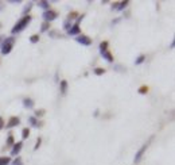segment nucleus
Instances as JSON below:
<instances>
[{"instance_id": "12", "label": "nucleus", "mask_w": 175, "mask_h": 165, "mask_svg": "<svg viewBox=\"0 0 175 165\" xmlns=\"http://www.w3.org/2000/svg\"><path fill=\"white\" fill-rule=\"evenodd\" d=\"M29 123L31 124V126H34V127H40V126H42V123L38 122V119H36L35 117H30L29 118Z\"/></svg>"}, {"instance_id": "39", "label": "nucleus", "mask_w": 175, "mask_h": 165, "mask_svg": "<svg viewBox=\"0 0 175 165\" xmlns=\"http://www.w3.org/2000/svg\"><path fill=\"white\" fill-rule=\"evenodd\" d=\"M0 27H2V22H0Z\"/></svg>"}, {"instance_id": "4", "label": "nucleus", "mask_w": 175, "mask_h": 165, "mask_svg": "<svg viewBox=\"0 0 175 165\" xmlns=\"http://www.w3.org/2000/svg\"><path fill=\"white\" fill-rule=\"evenodd\" d=\"M152 141V137H151V138H149V141L148 142H147V144H144V145H143L142 146V148H140L139 149V150H137L136 152V154H135V158H133V161H135V163L137 164V163H139V161L140 160H142V157H143V156H144V153H146V150H147V148H148V145H149V142H151Z\"/></svg>"}, {"instance_id": "24", "label": "nucleus", "mask_w": 175, "mask_h": 165, "mask_svg": "<svg viewBox=\"0 0 175 165\" xmlns=\"http://www.w3.org/2000/svg\"><path fill=\"white\" fill-rule=\"evenodd\" d=\"M76 16H78V12H76V11H71L70 14L67 15V20H73V19H76Z\"/></svg>"}, {"instance_id": "17", "label": "nucleus", "mask_w": 175, "mask_h": 165, "mask_svg": "<svg viewBox=\"0 0 175 165\" xmlns=\"http://www.w3.org/2000/svg\"><path fill=\"white\" fill-rule=\"evenodd\" d=\"M49 30H50V23H47V22H43L42 26H40V31H42V33H47Z\"/></svg>"}, {"instance_id": "14", "label": "nucleus", "mask_w": 175, "mask_h": 165, "mask_svg": "<svg viewBox=\"0 0 175 165\" xmlns=\"http://www.w3.org/2000/svg\"><path fill=\"white\" fill-rule=\"evenodd\" d=\"M38 5L40 8H43V10H50V3L46 2V0H40V2H38Z\"/></svg>"}, {"instance_id": "28", "label": "nucleus", "mask_w": 175, "mask_h": 165, "mask_svg": "<svg viewBox=\"0 0 175 165\" xmlns=\"http://www.w3.org/2000/svg\"><path fill=\"white\" fill-rule=\"evenodd\" d=\"M11 165H23V160H22L19 156H18V158H15V160L12 161Z\"/></svg>"}, {"instance_id": "26", "label": "nucleus", "mask_w": 175, "mask_h": 165, "mask_svg": "<svg viewBox=\"0 0 175 165\" xmlns=\"http://www.w3.org/2000/svg\"><path fill=\"white\" fill-rule=\"evenodd\" d=\"M45 114H46V111L43 110V108H40V110H36V111H35V118H40V117H43Z\"/></svg>"}, {"instance_id": "6", "label": "nucleus", "mask_w": 175, "mask_h": 165, "mask_svg": "<svg viewBox=\"0 0 175 165\" xmlns=\"http://www.w3.org/2000/svg\"><path fill=\"white\" fill-rule=\"evenodd\" d=\"M80 33H81V29L78 23L71 24V27L67 30V35H80Z\"/></svg>"}, {"instance_id": "9", "label": "nucleus", "mask_w": 175, "mask_h": 165, "mask_svg": "<svg viewBox=\"0 0 175 165\" xmlns=\"http://www.w3.org/2000/svg\"><path fill=\"white\" fill-rule=\"evenodd\" d=\"M22 148H23V142H18V144H14L12 145V150H11V156H18L20 153Z\"/></svg>"}, {"instance_id": "35", "label": "nucleus", "mask_w": 175, "mask_h": 165, "mask_svg": "<svg viewBox=\"0 0 175 165\" xmlns=\"http://www.w3.org/2000/svg\"><path fill=\"white\" fill-rule=\"evenodd\" d=\"M118 22H120V19H115V20H112V24H116Z\"/></svg>"}, {"instance_id": "29", "label": "nucleus", "mask_w": 175, "mask_h": 165, "mask_svg": "<svg viewBox=\"0 0 175 165\" xmlns=\"http://www.w3.org/2000/svg\"><path fill=\"white\" fill-rule=\"evenodd\" d=\"M40 145H42V138H39L36 139V142H35V146H34V150H38V149L40 148Z\"/></svg>"}, {"instance_id": "19", "label": "nucleus", "mask_w": 175, "mask_h": 165, "mask_svg": "<svg viewBox=\"0 0 175 165\" xmlns=\"http://www.w3.org/2000/svg\"><path fill=\"white\" fill-rule=\"evenodd\" d=\"M107 70L104 69V68H94V70H93V73L97 74V76H101V74H104Z\"/></svg>"}, {"instance_id": "25", "label": "nucleus", "mask_w": 175, "mask_h": 165, "mask_svg": "<svg viewBox=\"0 0 175 165\" xmlns=\"http://www.w3.org/2000/svg\"><path fill=\"white\" fill-rule=\"evenodd\" d=\"M108 46H109V42H108V41L101 42V43H100V50H107Z\"/></svg>"}, {"instance_id": "3", "label": "nucleus", "mask_w": 175, "mask_h": 165, "mask_svg": "<svg viewBox=\"0 0 175 165\" xmlns=\"http://www.w3.org/2000/svg\"><path fill=\"white\" fill-rule=\"evenodd\" d=\"M42 18L45 19V22L50 23V22L55 20V19L58 18V12L54 11V10H47V11H45V12L42 14Z\"/></svg>"}, {"instance_id": "32", "label": "nucleus", "mask_w": 175, "mask_h": 165, "mask_svg": "<svg viewBox=\"0 0 175 165\" xmlns=\"http://www.w3.org/2000/svg\"><path fill=\"white\" fill-rule=\"evenodd\" d=\"M3 127H4V120H3V118L0 117V130H2Z\"/></svg>"}, {"instance_id": "23", "label": "nucleus", "mask_w": 175, "mask_h": 165, "mask_svg": "<svg viewBox=\"0 0 175 165\" xmlns=\"http://www.w3.org/2000/svg\"><path fill=\"white\" fill-rule=\"evenodd\" d=\"M144 60H146V56H144V54H140L139 57L136 58L135 64H136V65H140V64H143V62H144Z\"/></svg>"}, {"instance_id": "15", "label": "nucleus", "mask_w": 175, "mask_h": 165, "mask_svg": "<svg viewBox=\"0 0 175 165\" xmlns=\"http://www.w3.org/2000/svg\"><path fill=\"white\" fill-rule=\"evenodd\" d=\"M33 5H34V3H33V2H29V4H27L26 7L23 8V11H22V12H23V16H26V15H27V14H29V12L31 11V8H33Z\"/></svg>"}, {"instance_id": "34", "label": "nucleus", "mask_w": 175, "mask_h": 165, "mask_svg": "<svg viewBox=\"0 0 175 165\" xmlns=\"http://www.w3.org/2000/svg\"><path fill=\"white\" fill-rule=\"evenodd\" d=\"M117 4H118V2L113 3V4H112V10H116V8H117Z\"/></svg>"}, {"instance_id": "37", "label": "nucleus", "mask_w": 175, "mask_h": 165, "mask_svg": "<svg viewBox=\"0 0 175 165\" xmlns=\"http://www.w3.org/2000/svg\"><path fill=\"white\" fill-rule=\"evenodd\" d=\"M3 5H4V3H3V2H0V11H2L3 8H4V7H3Z\"/></svg>"}, {"instance_id": "33", "label": "nucleus", "mask_w": 175, "mask_h": 165, "mask_svg": "<svg viewBox=\"0 0 175 165\" xmlns=\"http://www.w3.org/2000/svg\"><path fill=\"white\" fill-rule=\"evenodd\" d=\"M10 3H11V4H19L20 0H10Z\"/></svg>"}, {"instance_id": "31", "label": "nucleus", "mask_w": 175, "mask_h": 165, "mask_svg": "<svg viewBox=\"0 0 175 165\" xmlns=\"http://www.w3.org/2000/svg\"><path fill=\"white\" fill-rule=\"evenodd\" d=\"M115 70H120V72H125V68L121 65H115Z\"/></svg>"}, {"instance_id": "5", "label": "nucleus", "mask_w": 175, "mask_h": 165, "mask_svg": "<svg viewBox=\"0 0 175 165\" xmlns=\"http://www.w3.org/2000/svg\"><path fill=\"white\" fill-rule=\"evenodd\" d=\"M76 41L78 42V43H81V45H84V46H90L92 45V39H90V37H88V35H77L76 37Z\"/></svg>"}, {"instance_id": "8", "label": "nucleus", "mask_w": 175, "mask_h": 165, "mask_svg": "<svg viewBox=\"0 0 175 165\" xmlns=\"http://www.w3.org/2000/svg\"><path fill=\"white\" fill-rule=\"evenodd\" d=\"M100 54H101V57L104 58V60H107L109 64H112V62H113V56H112V53L108 50H100Z\"/></svg>"}, {"instance_id": "13", "label": "nucleus", "mask_w": 175, "mask_h": 165, "mask_svg": "<svg viewBox=\"0 0 175 165\" xmlns=\"http://www.w3.org/2000/svg\"><path fill=\"white\" fill-rule=\"evenodd\" d=\"M128 4H129V2H128V0H124V2H120V3H118V4H117V8H116V10H117V11H123V10H125Z\"/></svg>"}, {"instance_id": "30", "label": "nucleus", "mask_w": 175, "mask_h": 165, "mask_svg": "<svg viewBox=\"0 0 175 165\" xmlns=\"http://www.w3.org/2000/svg\"><path fill=\"white\" fill-rule=\"evenodd\" d=\"M70 27H71V22L66 19V20L63 22V30H66V31H67L69 29H70Z\"/></svg>"}, {"instance_id": "27", "label": "nucleus", "mask_w": 175, "mask_h": 165, "mask_svg": "<svg viewBox=\"0 0 175 165\" xmlns=\"http://www.w3.org/2000/svg\"><path fill=\"white\" fill-rule=\"evenodd\" d=\"M14 144H15V142H14V135L10 134L7 137V146H12Z\"/></svg>"}, {"instance_id": "20", "label": "nucleus", "mask_w": 175, "mask_h": 165, "mask_svg": "<svg viewBox=\"0 0 175 165\" xmlns=\"http://www.w3.org/2000/svg\"><path fill=\"white\" fill-rule=\"evenodd\" d=\"M147 92H148V87L147 85H142L139 89H137V93H140V95H146Z\"/></svg>"}, {"instance_id": "36", "label": "nucleus", "mask_w": 175, "mask_h": 165, "mask_svg": "<svg viewBox=\"0 0 175 165\" xmlns=\"http://www.w3.org/2000/svg\"><path fill=\"white\" fill-rule=\"evenodd\" d=\"M174 46H175V41L171 42V45H170V49H174Z\"/></svg>"}, {"instance_id": "11", "label": "nucleus", "mask_w": 175, "mask_h": 165, "mask_svg": "<svg viewBox=\"0 0 175 165\" xmlns=\"http://www.w3.org/2000/svg\"><path fill=\"white\" fill-rule=\"evenodd\" d=\"M23 106L24 108H33L34 107V100L30 98H24L23 99Z\"/></svg>"}, {"instance_id": "10", "label": "nucleus", "mask_w": 175, "mask_h": 165, "mask_svg": "<svg viewBox=\"0 0 175 165\" xmlns=\"http://www.w3.org/2000/svg\"><path fill=\"white\" fill-rule=\"evenodd\" d=\"M59 89H61L62 95H66V92H67V81L66 80H61V83H59Z\"/></svg>"}, {"instance_id": "38", "label": "nucleus", "mask_w": 175, "mask_h": 165, "mask_svg": "<svg viewBox=\"0 0 175 165\" xmlns=\"http://www.w3.org/2000/svg\"><path fill=\"white\" fill-rule=\"evenodd\" d=\"M3 39H4V37H2V35H0V45H2V42H3Z\"/></svg>"}, {"instance_id": "2", "label": "nucleus", "mask_w": 175, "mask_h": 165, "mask_svg": "<svg viewBox=\"0 0 175 165\" xmlns=\"http://www.w3.org/2000/svg\"><path fill=\"white\" fill-rule=\"evenodd\" d=\"M15 41H16L15 37H7V38L3 39L2 45H0V52H2V54H4V56L10 54L12 48H14V45H15Z\"/></svg>"}, {"instance_id": "16", "label": "nucleus", "mask_w": 175, "mask_h": 165, "mask_svg": "<svg viewBox=\"0 0 175 165\" xmlns=\"http://www.w3.org/2000/svg\"><path fill=\"white\" fill-rule=\"evenodd\" d=\"M10 163H11V158L10 157H5V156L0 157V165H8Z\"/></svg>"}, {"instance_id": "22", "label": "nucleus", "mask_w": 175, "mask_h": 165, "mask_svg": "<svg viewBox=\"0 0 175 165\" xmlns=\"http://www.w3.org/2000/svg\"><path fill=\"white\" fill-rule=\"evenodd\" d=\"M39 34H34V35H31L30 37V42L31 43H36V42H39Z\"/></svg>"}, {"instance_id": "21", "label": "nucleus", "mask_w": 175, "mask_h": 165, "mask_svg": "<svg viewBox=\"0 0 175 165\" xmlns=\"http://www.w3.org/2000/svg\"><path fill=\"white\" fill-rule=\"evenodd\" d=\"M49 35H50V38H57V37H61L62 38V35L58 33V31H55V30H50L49 31Z\"/></svg>"}, {"instance_id": "18", "label": "nucleus", "mask_w": 175, "mask_h": 165, "mask_svg": "<svg viewBox=\"0 0 175 165\" xmlns=\"http://www.w3.org/2000/svg\"><path fill=\"white\" fill-rule=\"evenodd\" d=\"M29 137H30V129H29V127H26V129L22 130V138H23V139H27Z\"/></svg>"}, {"instance_id": "1", "label": "nucleus", "mask_w": 175, "mask_h": 165, "mask_svg": "<svg viewBox=\"0 0 175 165\" xmlns=\"http://www.w3.org/2000/svg\"><path fill=\"white\" fill-rule=\"evenodd\" d=\"M31 20H33V16H31V15H26V16L20 18V19L14 24V27L11 29V33L12 34H18V33H20V31H23L30 24Z\"/></svg>"}, {"instance_id": "7", "label": "nucleus", "mask_w": 175, "mask_h": 165, "mask_svg": "<svg viewBox=\"0 0 175 165\" xmlns=\"http://www.w3.org/2000/svg\"><path fill=\"white\" fill-rule=\"evenodd\" d=\"M19 124H20V118L11 117L10 119H8V122H7V129H12V127L19 126Z\"/></svg>"}]
</instances>
